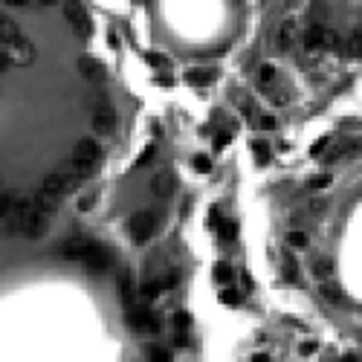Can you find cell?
Listing matches in <instances>:
<instances>
[{
  "mask_svg": "<svg viewBox=\"0 0 362 362\" xmlns=\"http://www.w3.org/2000/svg\"><path fill=\"white\" fill-rule=\"evenodd\" d=\"M293 38H296V20L284 17L278 26V35H275V52H287L290 44H293Z\"/></svg>",
  "mask_w": 362,
  "mask_h": 362,
  "instance_id": "12",
  "label": "cell"
},
{
  "mask_svg": "<svg viewBox=\"0 0 362 362\" xmlns=\"http://www.w3.org/2000/svg\"><path fill=\"white\" fill-rule=\"evenodd\" d=\"M252 151H255V157H258V163H270V145H267L264 139H258V142L252 145Z\"/></svg>",
  "mask_w": 362,
  "mask_h": 362,
  "instance_id": "29",
  "label": "cell"
},
{
  "mask_svg": "<svg viewBox=\"0 0 362 362\" xmlns=\"http://www.w3.org/2000/svg\"><path fill=\"white\" fill-rule=\"evenodd\" d=\"M220 301H223V304H238V296H235L232 290H226V293H220Z\"/></svg>",
  "mask_w": 362,
  "mask_h": 362,
  "instance_id": "42",
  "label": "cell"
},
{
  "mask_svg": "<svg viewBox=\"0 0 362 362\" xmlns=\"http://www.w3.org/2000/svg\"><path fill=\"white\" fill-rule=\"evenodd\" d=\"M151 362H171V354L165 348H154L151 351Z\"/></svg>",
  "mask_w": 362,
  "mask_h": 362,
  "instance_id": "35",
  "label": "cell"
},
{
  "mask_svg": "<svg viewBox=\"0 0 362 362\" xmlns=\"http://www.w3.org/2000/svg\"><path fill=\"white\" fill-rule=\"evenodd\" d=\"M116 287H119V296H122V301H125V307H131L133 301H136V281H133V272L119 270V275H116Z\"/></svg>",
  "mask_w": 362,
  "mask_h": 362,
  "instance_id": "11",
  "label": "cell"
},
{
  "mask_svg": "<svg viewBox=\"0 0 362 362\" xmlns=\"http://www.w3.org/2000/svg\"><path fill=\"white\" fill-rule=\"evenodd\" d=\"M212 73H206V70H188L185 73V82L191 84V87H206V84H212Z\"/></svg>",
  "mask_w": 362,
  "mask_h": 362,
  "instance_id": "21",
  "label": "cell"
},
{
  "mask_svg": "<svg viewBox=\"0 0 362 362\" xmlns=\"http://www.w3.org/2000/svg\"><path fill=\"white\" fill-rule=\"evenodd\" d=\"M3 3H6V6H26L29 0H3Z\"/></svg>",
  "mask_w": 362,
  "mask_h": 362,
  "instance_id": "47",
  "label": "cell"
},
{
  "mask_svg": "<svg viewBox=\"0 0 362 362\" xmlns=\"http://www.w3.org/2000/svg\"><path fill=\"white\" fill-rule=\"evenodd\" d=\"M116 128V113H113V107H107V110H99V113H93V131L96 133H107Z\"/></svg>",
  "mask_w": 362,
  "mask_h": 362,
  "instance_id": "15",
  "label": "cell"
},
{
  "mask_svg": "<svg viewBox=\"0 0 362 362\" xmlns=\"http://www.w3.org/2000/svg\"><path fill=\"white\" fill-rule=\"evenodd\" d=\"M38 3H44V6H52V3H61V0H38Z\"/></svg>",
  "mask_w": 362,
  "mask_h": 362,
  "instance_id": "49",
  "label": "cell"
},
{
  "mask_svg": "<svg viewBox=\"0 0 362 362\" xmlns=\"http://www.w3.org/2000/svg\"><path fill=\"white\" fill-rule=\"evenodd\" d=\"M90 244H93V241H87V238H82V235H73V238H67L64 244L58 247V252H61L64 261H84Z\"/></svg>",
  "mask_w": 362,
  "mask_h": 362,
  "instance_id": "9",
  "label": "cell"
},
{
  "mask_svg": "<svg viewBox=\"0 0 362 362\" xmlns=\"http://www.w3.org/2000/svg\"><path fill=\"white\" fill-rule=\"evenodd\" d=\"M151 191H154V197H171L174 194V174L171 171H160L154 180H151Z\"/></svg>",
  "mask_w": 362,
  "mask_h": 362,
  "instance_id": "13",
  "label": "cell"
},
{
  "mask_svg": "<svg viewBox=\"0 0 362 362\" xmlns=\"http://www.w3.org/2000/svg\"><path fill=\"white\" fill-rule=\"evenodd\" d=\"M96 200H99V191H87V194H82V197H79V212H90Z\"/></svg>",
  "mask_w": 362,
  "mask_h": 362,
  "instance_id": "27",
  "label": "cell"
},
{
  "mask_svg": "<svg viewBox=\"0 0 362 362\" xmlns=\"http://www.w3.org/2000/svg\"><path fill=\"white\" fill-rule=\"evenodd\" d=\"M342 38H339V32H333V29H325V41H322V47L325 50H342Z\"/></svg>",
  "mask_w": 362,
  "mask_h": 362,
  "instance_id": "23",
  "label": "cell"
},
{
  "mask_svg": "<svg viewBox=\"0 0 362 362\" xmlns=\"http://www.w3.org/2000/svg\"><path fill=\"white\" fill-rule=\"evenodd\" d=\"M20 38V29H17L15 20H9V17L0 12V41H15Z\"/></svg>",
  "mask_w": 362,
  "mask_h": 362,
  "instance_id": "20",
  "label": "cell"
},
{
  "mask_svg": "<svg viewBox=\"0 0 362 362\" xmlns=\"http://www.w3.org/2000/svg\"><path fill=\"white\" fill-rule=\"evenodd\" d=\"M148 64L151 67H168V58H165V55H157V52H151V55H148Z\"/></svg>",
  "mask_w": 362,
  "mask_h": 362,
  "instance_id": "39",
  "label": "cell"
},
{
  "mask_svg": "<svg viewBox=\"0 0 362 362\" xmlns=\"http://www.w3.org/2000/svg\"><path fill=\"white\" fill-rule=\"evenodd\" d=\"M310 209L313 212H325V200H310Z\"/></svg>",
  "mask_w": 362,
  "mask_h": 362,
  "instance_id": "45",
  "label": "cell"
},
{
  "mask_svg": "<svg viewBox=\"0 0 362 362\" xmlns=\"http://www.w3.org/2000/svg\"><path fill=\"white\" fill-rule=\"evenodd\" d=\"M275 79H278V76H275V67H272V64H264L261 73H258V82H261V87H270Z\"/></svg>",
  "mask_w": 362,
  "mask_h": 362,
  "instance_id": "24",
  "label": "cell"
},
{
  "mask_svg": "<svg viewBox=\"0 0 362 362\" xmlns=\"http://www.w3.org/2000/svg\"><path fill=\"white\" fill-rule=\"evenodd\" d=\"M348 52H351L354 58H362V32H354L348 38Z\"/></svg>",
  "mask_w": 362,
  "mask_h": 362,
  "instance_id": "25",
  "label": "cell"
},
{
  "mask_svg": "<svg viewBox=\"0 0 362 362\" xmlns=\"http://www.w3.org/2000/svg\"><path fill=\"white\" fill-rule=\"evenodd\" d=\"M325 15H328V6H325L322 0H319V3H313V23H322Z\"/></svg>",
  "mask_w": 362,
  "mask_h": 362,
  "instance_id": "34",
  "label": "cell"
},
{
  "mask_svg": "<svg viewBox=\"0 0 362 362\" xmlns=\"http://www.w3.org/2000/svg\"><path fill=\"white\" fill-rule=\"evenodd\" d=\"M125 319H128V328L139 330V333H148V330H157L160 328V322H157V316L151 313V307L145 301H133L128 313H125Z\"/></svg>",
  "mask_w": 362,
  "mask_h": 362,
  "instance_id": "4",
  "label": "cell"
},
{
  "mask_svg": "<svg viewBox=\"0 0 362 362\" xmlns=\"http://www.w3.org/2000/svg\"><path fill=\"white\" fill-rule=\"evenodd\" d=\"M261 90H264V96L272 101V104H278V107L290 101V90H287L284 84H278V82H272L270 87H261Z\"/></svg>",
  "mask_w": 362,
  "mask_h": 362,
  "instance_id": "18",
  "label": "cell"
},
{
  "mask_svg": "<svg viewBox=\"0 0 362 362\" xmlns=\"http://www.w3.org/2000/svg\"><path fill=\"white\" fill-rule=\"evenodd\" d=\"M258 128H264V131H272V128H275V119H272V116H258Z\"/></svg>",
  "mask_w": 362,
  "mask_h": 362,
  "instance_id": "40",
  "label": "cell"
},
{
  "mask_svg": "<svg viewBox=\"0 0 362 362\" xmlns=\"http://www.w3.org/2000/svg\"><path fill=\"white\" fill-rule=\"evenodd\" d=\"M154 154H157V145L151 142V145H145V148H142V154H139V160H136V165H145V163L151 160V157H154Z\"/></svg>",
  "mask_w": 362,
  "mask_h": 362,
  "instance_id": "36",
  "label": "cell"
},
{
  "mask_svg": "<svg viewBox=\"0 0 362 362\" xmlns=\"http://www.w3.org/2000/svg\"><path fill=\"white\" fill-rule=\"evenodd\" d=\"M0 191H3V185H0Z\"/></svg>",
  "mask_w": 362,
  "mask_h": 362,
  "instance_id": "51",
  "label": "cell"
},
{
  "mask_svg": "<svg viewBox=\"0 0 362 362\" xmlns=\"http://www.w3.org/2000/svg\"><path fill=\"white\" fill-rule=\"evenodd\" d=\"M113 249L104 247V244H90V249H87V255H84V267L90 270V272H104V270H110L113 267Z\"/></svg>",
  "mask_w": 362,
  "mask_h": 362,
  "instance_id": "7",
  "label": "cell"
},
{
  "mask_svg": "<svg viewBox=\"0 0 362 362\" xmlns=\"http://www.w3.org/2000/svg\"><path fill=\"white\" fill-rule=\"evenodd\" d=\"M3 55L9 58L12 67H26L35 61V47L26 41V38H15V41H3Z\"/></svg>",
  "mask_w": 362,
  "mask_h": 362,
  "instance_id": "5",
  "label": "cell"
},
{
  "mask_svg": "<svg viewBox=\"0 0 362 362\" xmlns=\"http://www.w3.org/2000/svg\"><path fill=\"white\" fill-rule=\"evenodd\" d=\"M313 275H316L319 281H328L330 275H333V261L325 258V255H319V258L313 261Z\"/></svg>",
  "mask_w": 362,
  "mask_h": 362,
  "instance_id": "19",
  "label": "cell"
},
{
  "mask_svg": "<svg viewBox=\"0 0 362 362\" xmlns=\"http://www.w3.org/2000/svg\"><path fill=\"white\" fill-rule=\"evenodd\" d=\"M322 296L328 298V301H339V298H342V293H339V287H333V284H328V281H325V284H322Z\"/></svg>",
  "mask_w": 362,
  "mask_h": 362,
  "instance_id": "31",
  "label": "cell"
},
{
  "mask_svg": "<svg viewBox=\"0 0 362 362\" xmlns=\"http://www.w3.org/2000/svg\"><path fill=\"white\" fill-rule=\"evenodd\" d=\"M174 325H177L180 333H185V330L191 328V316H188V313H177V316H174Z\"/></svg>",
  "mask_w": 362,
  "mask_h": 362,
  "instance_id": "32",
  "label": "cell"
},
{
  "mask_svg": "<svg viewBox=\"0 0 362 362\" xmlns=\"http://www.w3.org/2000/svg\"><path fill=\"white\" fill-rule=\"evenodd\" d=\"M235 235H238V223H235V220L220 223V238H223V241H235Z\"/></svg>",
  "mask_w": 362,
  "mask_h": 362,
  "instance_id": "28",
  "label": "cell"
},
{
  "mask_svg": "<svg viewBox=\"0 0 362 362\" xmlns=\"http://www.w3.org/2000/svg\"><path fill=\"white\" fill-rule=\"evenodd\" d=\"M287 244H290V247H307V235L301 229H293L287 235Z\"/></svg>",
  "mask_w": 362,
  "mask_h": 362,
  "instance_id": "30",
  "label": "cell"
},
{
  "mask_svg": "<svg viewBox=\"0 0 362 362\" xmlns=\"http://www.w3.org/2000/svg\"><path fill=\"white\" fill-rule=\"evenodd\" d=\"M84 104L93 110V113H99V110H107L110 107V99H107V90H90L87 96H84Z\"/></svg>",
  "mask_w": 362,
  "mask_h": 362,
  "instance_id": "17",
  "label": "cell"
},
{
  "mask_svg": "<svg viewBox=\"0 0 362 362\" xmlns=\"http://www.w3.org/2000/svg\"><path fill=\"white\" fill-rule=\"evenodd\" d=\"M64 15L70 20V26L76 29V35H82V38L90 35V15H87L82 0H64Z\"/></svg>",
  "mask_w": 362,
  "mask_h": 362,
  "instance_id": "8",
  "label": "cell"
},
{
  "mask_svg": "<svg viewBox=\"0 0 362 362\" xmlns=\"http://www.w3.org/2000/svg\"><path fill=\"white\" fill-rule=\"evenodd\" d=\"M325 148H328V136H325V139H319V142H316V145H313V148H310V154H313V157H316V154H322V151H325Z\"/></svg>",
  "mask_w": 362,
  "mask_h": 362,
  "instance_id": "43",
  "label": "cell"
},
{
  "mask_svg": "<svg viewBox=\"0 0 362 362\" xmlns=\"http://www.w3.org/2000/svg\"><path fill=\"white\" fill-rule=\"evenodd\" d=\"M310 185H313V188H325V185H330V174H319V177H313Z\"/></svg>",
  "mask_w": 362,
  "mask_h": 362,
  "instance_id": "38",
  "label": "cell"
},
{
  "mask_svg": "<svg viewBox=\"0 0 362 362\" xmlns=\"http://www.w3.org/2000/svg\"><path fill=\"white\" fill-rule=\"evenodd\" d=\"M79 73H82L90 84H101L104 76H107V70L101 67V61H96L93 55H82V58H79Z\"/></svg>",
  "mask_w": 362,
  "mask_h": 362,
  "instance_id": "10",
  "label": "cell"
},
{
  "mask_svg": "<svg viewBox=\"0 0 362 362\" xmlns=\"http://www.w3.org/2000/svg\"><path fill=\"white\" fill-rule=\"evenodd\" d=\"M47 226H50V214L44 209H38L29 197L26 203V214H23V235L26 238H44L47 235Z\"/></svg>",
  "mask_w": 362,
  "mask_h": 362,
  "instance_id": "6",
  "label": "cell"
},
{
  "mask_svg": "<svg viewBox=\"0 0 362 362\" xmlns=\"http://www.w3.org/2000/svg\"><path fill=\"white\" fill-rule=\"evenodd\" d=\"M177 278H180V275H177L174 270H168V272H165V278H163V287H177Z\"/></svg>",
  "mask_w": 362,
  "mask_h": 362,
  "instance_id": "41",
  "label": "cell"
},
{
  "mask_svg": "<svg viewBox=\"0 0 362 362\" xmlns=\"http://www.w3.org/2000/svg\"><path fill=\"white\" fill-rule=\"evenodd\" d=\"M357 151H362V136L360 139H348V142H342V145H336V148L328 154V163H339V160H345V157L357 154Z\"/></svg>",
  "mask_w": 362,
  "mask_h": 362,
  "instance_id": "16",
  "label": "cell"
},
{
  "mask_svg": "<svg viewBox=\"0 0 362 362\" xmlns=\"http://www.w3.org/2000/svg\"><path fill=\"white\" fill-rule=\"evenodd\" d=\"M26 203H29V194H20V191H0V232H3V235H17V232H23Z\"/></svg>",
  "mask_w": 362,
  "mask_h": 362,
  "instance_id": "1",
  "label": "cell"
},
{
  "mask_svg": "<svg viewBox=\"0 0 362 362\" xmlns=\"http://www.w3.org/2000/svg\"><path fill=\"white\" fill-rule=\"evenodd\" d=\"M99 165H101L99 142H96V139H79L76 148H73V168H76L82 177H90Z\"/></svg>",
  "mask_w": 362,
  "mask_h": 362,
  "instance_id": "2",
  "label": "cell"
},
{
  "mask_svg": "<svg viewBox=\"0 0 362 362\" xmlns=\"http://www.w3.org/2000/svg\"><path fill=\"white\" fill-rule=\"evenodd\" d=\"M301 354H304V357H307V354H313V342H304V345H301Z\"/></svg>",
  "mask_w": 362,
  "mask_h": 362,
  "instance_id": "48",
  "label": "cell"
},
{
  "mask_svg": "<svg viewBox=\"0 0 362 362\" xmlns=\"http://www.w3.org/2000/svg\"><path fill=\"white\" fill-rule=\"evenodd\" d=\"M194 168L203 171V174H209V171H212V160H209V157H194Z\"/></svg>",
  "mask_w": 362,
  "mask_h": 362,
  "instance_id": "37",
  "label": "cell"
},
{
  "mask_svg": "<svg viewBox=\"0 0 362 362\" xmlns=\"http://www.w3.org/2000/svg\"><path fill=\"white\" fill-rule=\"evenodd\" d=\"M296 272H298V267L293 258H284V278L287 281H296Z\"/></svg>",
  "mask_w": 362,
  "mask_h": 362,
  "instance_id": "33",
  "label": "cell"
},
{
  "mask_svg": "<svg viewBox=\"0 0 362 362\" xmlns=\"http://www.w3.org/2000/svg\"><path fill=\"white\" fill-rule=\"evenodd\" d=\"M325 23H310V29L304 32V50L307 52H319V50H325L322 47V41H325Z\"/></svg>",
  "mask_w": 362,
  "mask_h": 362,
  "instance_id": "14",
  "label": "cell"
},
{
  "mask_svg": "<svg viewBox=\"0 0 362 362\" xmlns=\"http://www.w3.org/2000/svg\"><path fill=\"white\" fill-rule=\"evenodd\" d=\"M214 278L220 284H229L232 281V267L229 264H214Z\"/></svg>",
  "mask_w": 362,
  "mask_h": 362,
  "instance_id": "26",
  "label": "cell"
},
{
  "mask_svg": "<svg viewBox=\"0 0 362 362\" xmlns=\"http://www.w3.org/2000/svg\"><path fill=\"white\" fill-rule=\"evenodd\" d=\"M157 226H160V214L151 212V209H142V212H136L131 220H128V232H131V238L136 244L151 241L154 232H157Z\"/></svg>",
  "mask_w": 362,
  "mask_h": 362,
  "instance_id": "3",
  "label": "cell"
},
{
  "mask_svg": "<svg viewBox=\"0 0 362 362\" xmlns=\"http://www.w3.org/2000/svg\"><path fill=\"white\" fill-rule=\"evenodd\" d=\"M9 58H6V55H3V52H0V73H6V70H9Z\"/></svg>",
  "mask_w": 362,
  "mask_h": 362,
  "instance_id": "46",
  "label": "cell"
},
{
  "mask_svg": "<svg viewBox=\"0 0 362 362\" xmlns=\"http://www.w3.org/2000/svg\"><path fill=\"white\" fill-rule=\"evenodd\" d=\"M160 290H163V284H160V281H148V284H142V287H139V298H142V301H151V298L160 296Z\"/></svg>",
  "mask_w": 362,
  "mask_h": 362,
  "instance_id": "22",
  "label": "cell"
},
{
  "mask_svg": "<svg viewBox=\"0 0 362 362\" xmlns=\"http://www.w3.org/2000/svg\"><path fill=\"white\" fill-rule=\"evenodd\" d=\"M226 142H229V133H217V139H214V151H220Z\"/></svg>",
  "mask_w": 362,
  "mask_h": 362,
  "instance_id": "44",
  "label": "cell"
},
{
  "mask_svg": "<svg viewBox=\"0 0 362 362\" xmlns=\"http://www.w3.org/2000/svg\"><path fill=\"white\" fill-rule=\"evenodd\" d=\"M0 50H3V41H0Z\"/></svg>",
  "mask_w": 362,
  "mask_h": 362,
  "instance_id": "50",
  "label": "cell"
}]
</instances>
